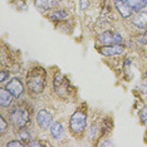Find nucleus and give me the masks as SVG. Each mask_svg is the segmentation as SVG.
<instances>
[{
  "instance_id": "obj_1",
  "label": "nucleus",
  "mask_w": 147,
  "mask_h": 147,
  "mask_svg": "<svg viewBox=\"0 0 147 147\" xmlns=\"http://www.w3.org/2000/svg\"><path fill=\"white\" fill-rule=\"evenodd\" d=\"M28 119H29V113L25 108H23V107H16L10 113V121L15 127L25 126Z\"/></svg>"
},
{
  "instance_id": "obj_2",
  "label": "nucleus",
  "mask_w": 147,
  "mask_h": 147,
  "mask_svg": "<svg viewBox=\"0 0 147 147\" xmlns=\"http://www.w3.org/2000/svg\"><path fill=\"white\" fill-rule=\"evenodd\" d=\"M86 123H87V118H86V115L81 111H77L74 115L71 117V129L72 132L74 133H81L83 129L86 128Z\"/></svg>"
},
{
  "instance_id": "obj_3",
  "label": "nucleus",
  "mask_w": 147,
  "mask_h": 147,
  "mask_svg": "<svg viewBox=\"0 0 147 147\" xmlns=\"http://www.w3.org/2000/svg\"><path fill=\"white\" fill-rule=\"evenodd\" d=\"M98 40L105 45L109 44H121L122 43V36L118 33H112V32H105L102 34H99Z\"/></svg>"
},
{
  "instance_id": "obj_4",
  "label": "nucleus",
  "mask_w": 147,
  "mask_h": 147,
  "mask_svg": "<svg viewBox=\"0 0 147 147\" xmlns=\"http://www.w3.org/2000/svg\"><path fill=\"white\" fill-rule=\"evenodd\" d=\"M28 87L32 92L40 93L44 89V77L42 74H33L28 79Z\"/></svg>"
},
{
  "instance_id": "obj_5",
  "label": "nucleus",
  "mask_w": 147,
  "mask_h": 147,
  "mask_svg": "<svg viewBox=\"0 0 147 147\" xmlns=\"http://www.w3.org/2000/svg\"><path fill=\"white\" fill-rule=\"evenodd\" d=\"M5 88L8 89L15 98H19V97L23 94V92H24V86H23L20 79H18V78H13L11 81L6 84Z\"/></svg>"
},
{
  "instance_id": "obj_6",
  "label": "nucleus",
  "mask_w": 147,
  "mask_h": 147,
  "mask_svg": "<svg viewBox=\"0 0 147 147\" xmlns=\"http://www.w3.org/2000/svg\"><path fill=\"white\" fill-rule=\"evenodd\" d=\"M36 122L42 128H48L52 126L53 122V116L51 115V112H48L47 109H40L36 115Z\"/></svg>"
},
{
  "instance_id": "obj_7",
  "label": "nucleus",
  "mask_w": 147,
  "mask_h": 147,
  "mask_svg": "<svg viewBox=\"0 0 147 147\" xmlns=\"http://www.w3.org/2000/svg\"><path fill=\"white\" fill-rule=\"evenodd\" d=\"M133 25H136L137 28H147V9L143 8L142 10H140L137 14L132 18Z\"/></svg>"
},
{
  "instance_id": "obj_8",
  "label": "nucleus",
  "mask_w": 147,
  "mask_h": 147,
  "mask_svg": "<svg viewBox=\"0 0 147 147\" xmlns=\"http://www.w3.org/2000/svg\"><path fill=\"white\" fill-rule=\"evenodd\" d=\"M125 51V47L121 44H109V45H105L101 49V53L105 55H118L123 53Z\"/></svg>"
},
{
  "instance_id": "obj_9",
  "label": "nucleus",
  "mask_w": 147,
  "mask_h": 147,
  "mask_svg": "<svg viewBox=\"0 0 147 147\" xmlns=\"http://www.w3.org/2000/svg\"><path fill=\"white\" fill-rule=\"evenodd\" d=\"M115 5H116L117 10L119 11V14H121L123 18H128V16L132 15L133 11L131 10V8H129L126 3H123L122 0H115Z\"/></svg>"
},
{
  "instance_id": "obj_10",
  "label": "nucleus",
  "mask_w": 147,
  "mask_h": 147,
  "mask_svg": "<svg viewBox=\"0 0 147 147\" xmlns=\"http://www.w3.org/2000/svg\"><path fill=\"white\" fill-rule=\"evenodd\" d=\"M131 8L132 11H140L147 5V0H122Z\"/></svg>"
},
{
  "instance_id": "obj_11",
  "label": "nucleus",
  "mask_w": 147,
  "mask_h": 147,
  "mask_svg": "<svg viewBox=\"0 0 147 147\" xmlns=\"http://www.w3.org/2000/svg\"><path fill=\"white\" fill-rule=\"evenodd\" d=\"M51 133L55 140H61L63 135H64V127L61 122H54L51 126Z\"/></svg>"
},
{
  "instance_id": "obj_12",
  "label": "nucleus",
  "mask_w": 147,
  "mask_h": 147,
  "mask_svg": "<svg viewBox=\"0 0 147 147\" xmlns=\"http://www.w3.org/2000/svg\"><path fill=\"white\" fill-rule=\"evenodd\" d=\"M57 4H58V0H35V6L43 10L54 8Z\"/></svg>"
},
{
  "instance_id": "obj_13",
  "label": "nucleus",
  "mask_w": 147,
  "mask_h": 147,
  "mask_svg": "<svg viewBox=\"0 0 147 147\" xmlns=\"http://www.w3.org/2000/svg\"><path fill=\"white\" fill-rule=\"evenodd\" d=\"M13 97L14 96H13L8 89H3L1 88V91H0V103H1V106L3 107H8L13 101Z\"/></svg>"
},
{
  "instance_id": "obj_14",
  "label": "nucleus",
  "mask_w": 147,
  "mask_h": 147,
  "mask_svg": "<svg viewBox=\"0 0 147 147\" xmlns=\"http://www.w3.org/2000/svg\"><path fill=\"white\" fill-rule=\"evenodd\" d=\"M67 16H68V14H67V11L64 10H58V11H54L53 14L51 15V18L52 19H65Z\"/></svg>"
},
{
  "instance_id": "obj_15",
  "label": "nucleus",
  "mask_w": 147,
  "mask_h": 147,
  "mask_svg": "<svg viewBox=\"0 0 147 147\" xmlns=\"http://www.w3.org/2000/svg\"><path fill=\"white\" fill-rule=\"evenodd\" d=\"M141 119L145 125H147V107H145L141 111Z\"/></svg>"
},
{
  "instance_id": "obj_16",
  "label": "nucleus",
  "mask_w": 147,
  "mask_h": 147,
  "mask_svg": "<svg viewBox=\"0 0 147 147\" xmlns=\"http://www.w3.org/2000/svg\"><path fill=\"white\" fill-rule=\"evenodd\" d=\"M5 129H6V122L3 117H0V132L1 133L5 132Z\"/></svg>"
},
{
  "instance_id": "obj_17",
  "label": "nucleus",
  "mask_w": 147,
  "mask_h": 147,
  "mask_svg": "<svg viewBox=\"0 0 147 147\" xmlns=\"http://www.w3.org/2000/svg\"><path fill=\"white\" fill-rule=\"evenodd\" d=\"M19 137H20L22 140H23V137H25V140H29V138H30V135H29L25 129H22V131L19 132Z\"/></svg>"
},
{
  "instance_id": "obj_18",
  "label": "nucleus",
  "mask_w": 147,
  "mask_h": 147,
  "mask_svg": "<svg viewBox=\"0 0 147 147\" xmlns=\"http://www.w3.org/2000/svg\"><path fill=\"white\" fill-rule=\"evenodd\" d=\"M6 146H8V147H13V146H24V143H23V142H19V141H11V142H9Z\"/></svg>"
},
{
  "instance_id": "obj_19",
  "label": "nucleus",
  "mask_w": 147,
  "mask_h": 147,
  "mask_svg": "<svg viewBox=\"0 0 147 147\" xmlns=\"http://www.w3.org/2000/svg\"><path fill=\"white\" fill-rule=\"evenodd\" d=\"M88 8V0H81V10Z\"/></svg>"
},
{
  "instance_id": "obj_20",
  "label": "nucleus",
  "mask_w": 147,
  "mask_h": 147,
  "mask_svg": "<svg viewBox=\"0 0 147 147\" xmlns=\"http://www.w3.org/2000/svg\"><path fill=\"white\" fill-rule=\"evenodd\" d=\"M28 146H29V147H33V146H43V143L38 142V141H32V142L28 143Z\"/></svg>"
},
{
  "instance_id": "obj_21",
  "label": "nucleus",
  "mask_w": 147,
  "mask_h": 147,
  "mask_svg": "<svg viewBox=\"0 0 147 147\" xmlns=\"http://www.w3.org/2000/svg\"><path fill=\"white\" fill-rule=\"evenodd\" d=\"M138 40H140V42H142V43H147V34H145V35H140V36H138Z\"/></svg>"
},
{
  "instance_id": "obj_22",
  "label": "nucleus",
  "mask_w": 147,
  "mask_h": 147,
  "mask_svg": "<svg viewBox=\"0 0 147 147\" xmlns=\"http://www.w3.org/2000/svg\"><path fill=\"white\" fill-rule=\"evenodd\" d=\"M6 77H8V73H6V72H1V74H0V81L4 82L6 79Z\"/></svg>"
},
{
  "instance_id": "obj_23",
  "label": "nucleus",
  "mask_w": 147,
  "mask_h": 147,
  "mask_svg": "<svg viewBox=\"0 0 147 147\" xmlns=\"http://www.w3.org/2000/svg\"><path fill=\"white\" fill-rule=\"evenodd\" d=\"M113 143L111 142H108V141H105V142H102V143H99V146H112Z\"/></svg>"
},
{
  "instance_id": "obj_24",
  "label": "nucleus",
  "mask_w": 147,
  "mask_h": 147,
  "mask_svg": "<svg viewBox=\"0 0 147 147\" xmlns=\"http://www.w3.org/2000/svg\"><path fill=\"white\" fill-rule=\"evenodd\" d=\"M146 78H147V72H146Z\"/></svg>"
}]
</instances>
